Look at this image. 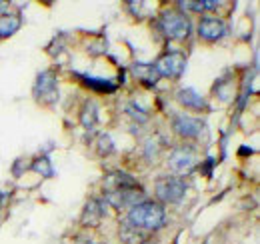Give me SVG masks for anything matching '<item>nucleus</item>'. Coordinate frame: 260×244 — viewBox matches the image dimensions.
<instances>
[{
  "label": "nucleus",
  "instance_id": "nucleus-1",
  "mask_svg": "<svg viewBox=\"0 0 260 244\" xmlns=\"http://www.w3.org/2000/svg\"><path fill=\"white\" fill-rule=\"evenodd\" d=\"M128 222L138 230H158L166 222V212L158 202L144 200L130 208Z\"/></svg>",
  "mask_w": 260,
  "mask_h": 244
},
{
  "label": "nucleus",
  "instance_id": "nucleus-2",
  "mask_svg": "<svg viewBox=\"0 0 260 244\" xmlns=\"http://www.w3.org/2000/svg\"><path fill=\"white\" fill-rule=\"evenodd\" d=\"M158 26H160V30L166 38L178 40V42H184L190 36V30H192L190 18L182 10H176V8L162 10V14L158 18Z\"/></svg>",
  "mask_w": 260,
  "mask_h": 244
},
{
  "label": "nucleus",
  "instance_id": "nucleus-3",
  "mask_svg": "<svg viewBox=\"0 0 260 244\" xmlns=\"http://www.w3.org/2000/svg\"><path fill=\"white\" fill-rule=\"evenodd\" d=\"M34 100L40 102V104H54L60 96L58 90V78L52 70H42L38 72L36 80H34Z\"/></svg>",
  "mask_w": 260,
  "mask_h": 244
},
{
  "label": "nucleus",
  "instance_id": "nucleus-4",
  "mask_svg": "<svg viewBox=\"0 0 260 244\" xmlns=\"http://www.w3.org/2000/svg\"><path fill=\"white\" fill-rule=\"evenodd\" d=\"M152 66H154L158 78L162 76V78H172L174 80V78H180L184 74V70H186V56L182 52L170 50V52L162 54L156 60V64H152Z\"/></svg>",
  "mask_w": 260,
  "mask_h": 244
},
{
  "label": "nucleus",
  "instance_id": "nucleus-5",
  "mask_svg": "<svg viewBox=\"0 0 260 244\" xmlns=\"http://www.w3.org/2000/svg\"><path fill=\"white\" fill-rule=\"evenodd\" d=\"M154 190H156V198L158 200H162L166 204H176V202H180L184 198L188 186L178 176H164L156 182Z\"/></svg>",
  "mask_w": 260,
  "mask_h": 244
},
{
  "label": "nucleus",
  "instance_id": "nucleus-6",
  "mask_svg": "<svg viewBox=\"0 0 260 244\" xmlns=\"http://www.w3.org/2000/svg\"><path fill=\"white\" fill-rule=\"evenodd\" d=\"M198 34L206 42H216L226 36V24L216 16H202L198 22Z\"/></svg>",
  "mask_w": 260,
  "mask_h": 244
},
{
  "label": "nucleus",
  "instance_id": "nucleus-7",
  "mask_svg": "<svg viewBox=\"0 0 260 244\" xmlns=\"http://www.w3.org/2000/svg\"><path fill=\"white\" fill-rule=\"evenodd\" d=\"M196 150L192 146H176L172 152H170V158H168V166L170 170L174 172H186L190 170L196 164Z\"/></svg>",
  "mask_w": 260,
  "mask_h": 244
},
{
  "label": "nucleus",
  "instance_id": "nucleus-8",
  "mask_svg": "<svg viewBox=\"0 0 260 244\" xmlns=\"http://www.w3.org/2000/svg\"><path fill=\"white\" fill-rule=\"evenodd\" d=\"M172 128L182 138H198L204 132V122L200 120V118L186 116V114H174Z\"/></svg>",
  "mask_w": 260,
  "mask_h": 244
},
{
  "label": "nucleus",
  "instance_id": "nucleus-9",
  "mask_svg": "<svg viewBox=\"0 0 260 244\" xmlns=\"http://www.w3.org/2000/svg\"><path fill=\"white\" fill-rule=\"evenodd\" d=\"M104 212H106L104 200H100V198L88 200V204L82 210V224L84 226H96L98 222L104 218Z\"/></svg>",
  "mask_w": 260,
  "mask_h": 244
},
{
  "label": "nucleus",
  "instance_id": "nucleus-10",
  "mask_svg": "<svg viewBox=\"0 0 260 244\" xmlns=\"http://www.w3.org/2000/svg\"><path fill=\"white\" fill-rule=\"evenodd\" d=\"M132 186H138L136 178L130 176L128 172H122V170H114L104 178V188L110 192H116L122 188H132Z\"/></svg>",
  "mask_w": 260,
  "mask_h": 244
},
{
  "label": "nucleus",
  "instance_id": "nucleus-11",
  "mask_svg": "<svg viewBox=\"0 0 260 244\" xmlns=\"http://www.w3.org/2000/svg\"><path fill=\"white\" fill-rule=\"evenodd\" d=\"M176 100H178V104H182L184 108H190V110H204L206 108V100L190 86L180 88L176 94Z\"/></svg>",
  "mask_w": 260,
  "mask_h": 244
},
{
  "label": "nucleus",
  "instance_id": "nucleus-12",
  "mask_svg": "<svg viewBox=\"0 0 260 244\" xmlns=\"http://www.w3.org/2000/svg\"><path fill=\"white\" fill-rule=\"evenodd\" d=\"M80 124L86 130H94L98 124V102L96 100H86L82 110H80Z\"/></svg>",
  "mask_w": 260,
  "mask_h": 244
},
{
  "label": "nucleus",
  "instance_id": "nucleus-13",
  "mask_svg": "<svg viewBox=\"0 0 260 244\" xmlns=\"http://www.w3.org/2000/svg\"><path fill=\"white\" fill-rule=\"evenodd\" d=\"M132 74L142 84H146V86H154L156 80H158V74H156V70H154L152 64H134L132 66Z\"/></svg>",
  "mask_w": 260,
  "mask_h": 244
},
{
  "label": "nucleus",
  "instance_id": "nucleus-14",
  "mask_svg": "<svg viewBox=\"0 0 260 244\" xmlns=\"http://www.w3.org/2000/svg\"><path fill=\"white\" fill-rule=\"evenodd\" d=\"M86 86H90L92 90L96 92H114L116 90V84L112 80H106V78H96V76H88V74H76Z\"/></svg>",
  "mask_w": 260,
  "mask_h": 244
},
{
  "label": "nucleus",
  "instance_id": "nucleus-15",
  "mask_svg": "<svg viewBox=\"0 0 260 244\" xmlns=\"http://www.w3.org/2000/svg\"><path fill=\"white\" fill-rule=\"evenodd\" d=\"M20 28V18L16 14H2L0 16V38H8Z\"/></svg>",
  "mask_w": 260,
  "mask_h": 244
},
{
  "label": "nucleus",
  "instance_id": "nucleus-16",
  "mask_svg": "<svg viewBox=\"0 0 260 244\" xmlns=\"http://www.w3.org/2000/svg\"><path fill=\"white\" fill-rule=\"evenodd\" d=\"M30 168H32L36 174L44 176V178H50V176H54V170H52V164H50L48 156H40V158H36L32 164H30Z\"/></svg>",
  "mask_w": 260,
  "mask_h": 244
},
{
  "label": "nucleus",
  "instance_id": "nucleus-17",
  "mask_svg": "<svg viewBox=\"0 0 260 244\" xmlns=\"http://www.w3.org/2000/svg\"><path fill=\"white\" fill-rule=\"evenodd\" d=\"M120 238H122L124 242L134 244L140 240V232H138V228H134L130 222H126V224L120 228Z\"/></svg>",
  "mask_w": 260,
  "mask_h": 244
},
{
  "label": "nucleus",
  "instance_id": "nucleus-18",
  "mask_svg": "<svg viewBox=\"0 0 260 244\" xmlns=\"http://www.w3.org/2000/svg\"><path fill=\"white\" fill-rule=\"evenodd\" d=\"M96 150H98V154H110L114 150V142H112L110 134H100V136H98Z\"/></svg>",
  "mask_w": 260,
  "mask_h": 244
},
{
  "label": "nucleus",
  "instance_id": "nucleus-19",
  "mask_svg": "<svg viewBox=\"0 0 260 244\" xmlns=\"http://www.w3.org/2000/svg\"><path fill=\"white\" fill-rule=\"evenodd\" d=\"M220 2H180V6H188L194 12H204V10H214Z\"/></svg>",
  "mask_w": 260,
  "mask_h": 244
},
{
  "label": "nucleus",
  "instance_id": "nucleus-20",
  "mask_svg": "<svg viewBox=\"0 0 260 244\" xmlns=\"http://www.w3.org/2000/svg\"><path fill=\"white\" fill-rule=\"evenodd\" d=\"M4 198H8V194L6 192H0V212H2V206L6 204V200Z\"/></svg>",
  "mask_w": 260,
  "mask_h": 244
},
{
  "label": "nucleus",
  "instance_id": "nucleus-21",
  "mask_svg": "<svg viewBox=\"0 0 260 244\" xmlns=\"http://www.w3.org/2000/svg\"><path fill=\"white\" fill-rule=\"evenodd\" d=\"M6 6H8V4H6V2H2V0H0V12H4V10H6Z\"/></svg>",
  "mask_w": 260,
  "mask_h": 244
},
{
  "label": "nucleus",
  "instance_id": "nucleus-22",
  "mask_svg": "<svg viewBox=\"0 0 260 244\" xmlns=\"http://www.w3.org/2000/svg\"><path fill=\"white\" fill-rule=\"evenodd\" d=\"M144 244H154V242H144Z\"/></svg>",
  "mask_w": 260,
  "mask_h": 244
}]
</instances>
